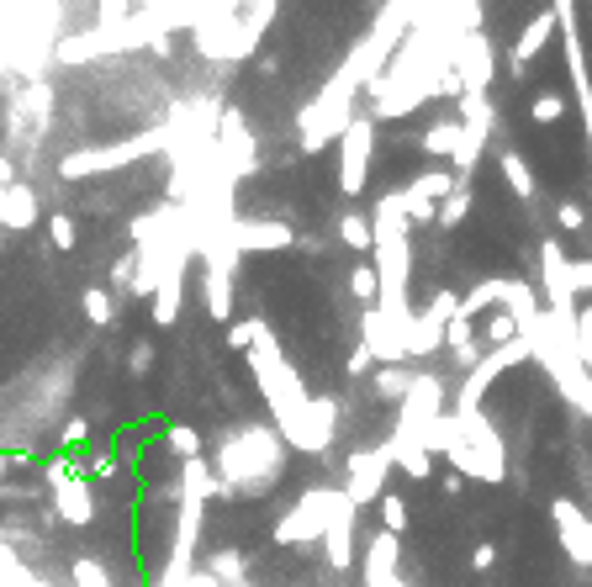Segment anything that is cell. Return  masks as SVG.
Returning <instances> with one entry per match:
<instances>
[{
	"instance_id": "cell-1",
	"label": "cell",
	"mask_w": 592,
	"mask_h": 587,
	"mask_svg": "<svg viewBox=\"0 0 592 587\" xmlns=\"http://www.w3.org/2000/svg\"><path fill=\"white\" fill-rule=\"evenodd\" d=\"M550 513H555V524H561V545L577 561H592V524L582 519V508L561 498V503H550Z\"/></svg>"
},
{
	"instance_id": "cell-2",
	"label": "cell",
	"mask_w": 592,
	"mask_h": 587,
	"mask_svg": "<svg viewBox=\"0 0 592 587\" xmlns=\"http://www.w3.org/2000/svg\"><path fill=\"white\" fill-rule=\"evenodd\" d=\"M59 513H64L69 524H90V513H96V508H90V487H85V476H80V482H69V487L59 492Z\"/></svg>"
},
{
	"instance_id": "cell-3",
	"label": "cell",
	"mask_w": 592,
	"mask_h": 587,
	"mask_svg": "<svg viewBox=\"0 0 592 587\" xmlns=\"http://www.w3.org/2000/svg\"><path fill=\"white\" fill-rule=\"evenodd\" d=\"M328 566H339V572L355 566V545H349V508L339 513V524L328 529Z\"/></svg>"
},
{
	"instance_id": "cell-4",
	"label": "cell",
	"mask_w": 592,
	"mask_h": 587,
	"mask_svg": "<svg viewBox=\"0 0 592 587\" xmlns=\"http://www.w3.org/2000/svg\"><path fill=\"white\" fill-rule=\"evenodd\" d=\"M381 524H386V535H402V529H407V498L386 492V498H381Z\"/></svg>"
},
{
	"instance_id": "cell-5",
	"label": "cell",
	"mask_w": 592,
	"mask_h": 587,
	"mask_svg": "<svg viewBox=\"0 0 592 587\" xmlns=\"http://www.w3.org/2000/svg\"><path fill=\"white\" fill-rule=\"evenodd\" d=\"M170 450L180 455V461H196V450H201V439H196V429H170Z\"/></svg>"
},
{
	"instance_id": "cell-6",
	"label": "cell",
	"mask_w": 592,
	"mask_h": 587,
	"mask_svg": "<svg viewBox=\"0 0 592 587\" xmlns=\"http://www.w3.org/2000/svg\"><path fill=\"white\" fill-rule=\"evenodd\" d=\"M471 566H476V572H492V566H497V545H476L471 550Z\"/></svg>"
},
{
	"instance_id": "cell-7",
	"label": "cell",
	"mask_w": 592,
	"mask_h": 587,
	"mask_svg": "<svg viewBox=\"0 0 592 587\" xmlns=\"http://www.w3.org/2000/svg\"><path fill=\"white\" fill-rule=\"evenodd\" d=\"M85 434H90V424H69V429H64V439H69V445H80Z\"/></svg>"
},
{
	"instance_id": "cell-8",
	"label": "cell",
	"mask_w": 592,
	"mask_h": 587,
	"mask_svg": "<svg viewBox=\"0 0 592 587\" xmlns=\"http://www.w3.org/2000/svg\"><path fill=\"white\" fill-rule=\"evenodd\" d=\"M0 471H6V461H0Z\"/></svg>"
}]
</instances>
